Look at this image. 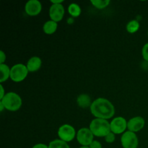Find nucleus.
Segmentation results:
<instances>
[{"label": "nucleus", "instance_id": "obj_30", "mask_svg": "<svg viewBox=\"0 0 148 148\" xmlns=\"http://www.w3.org/2000/svg\"><path fill=\"white\" fill-rule=\"evenodd\" d=\"M147 36H148V31H147Z\"/></svg>", "mask_w": 148, "mask_h": 148}, {"label": "nucleus", "instance_id": "obj_14", "mask_svg": "<svg viewBox=\"0 0 148 148\" xmlns=\"http://www.w3.org/2000/svg\"><path fill=\"white\" fill-rule=\"evenodd\" d=\"M58 27V23L53 20H49L43 24V30L46 35H52L56 31Z\"/></svg>", "mask_w": 148, "mask_h": 148}, {"label": "nucleus", "instance_id": "obj_5", "mask_svg": "<svg viewBox=\"0 0 148 148\" xmlns=\"http://www.w3.org/2000/svg\"><path fill=\"white\" fill-rule=\"evenodd\" d=\"M58 137L59 140L69 143L72 142L77 136V132L75 129L69 124H63L58 130Z\"/></svg>", "mask_w": 148, "mask_h": 148}, {"label": "nucleus", "instance_id": "obj_29", "mask_svg": "<svg viewBox=\"0 0 148 148\" xmlns=\"http://www.w3.org/2000/svg\"><path fill=\"white\" fill-rule=\"evenodd\" d=\"M79 148H90L89 147H87V146H81Z\"/></svg>", "mask_w": 148, "mask_h": 148}, {"label": "nucleus", "instance_id": "obj_18", "mask_svg": "<svg viewBox=\"0 0 148 148\" xmlns=\"http://www.w3.org/2000/svg\"><path fill=\"white\" fill-rule=\"evenodd\" d=\"M90 3L94 7L98 10H103L108 7L111 3L110 0H91Z\"/></svg>", "mask_w": 148, "mask_h": 148}, {"label": "nucleus", "instance_id": "obj_10", "mask_svg": "<svg viewBox=\"0 0 148 148\" xmlns=\"http://www.w3.org/2000/svg\"><path fill=\"white\" fill-rule=\"evenodd\" d=\"M42 4L38 0H30L25 5V11L29 16H36L41 12Z\"/></svg>", "mask_w": 148, "mask_h": 148}, {"label": "nucleus", "instance_id": "obj_26", "mask_svg": "<svg viewBox=\"0 0 148 148\" xmlns=\"http://www.w3.org/2000/svg\"><path fill=\"white\" fill-rule=\"evenodd\" d=\"M63 1V0H51V3L52 4H60Z\"/></svg>", "mask_w": 148, "mask_h": 148}, {"label": "nucleus", "instance_id": "obj_17", "mask_svg": "<svg viewBox=\"0 0 148 148\" xmlns=\"http://www.w3.org/2000/svg\"><path fill=\"white\" fill-rule=\"evenodd\" d=\"M140 23L137 20H132L127 23V26H126V29H127V31L128 33H135L136 32L138 31L139 29H140Z\"/></svg>", "mask_w": 148, "mask_h": 148}, {"label": "nucleus", "instance_id": "obj_8", "mask_svg": "<svg viewBox=\"0 0 148 148\" xmlns=\"http://www.w3.org/2000/svg\"><path fill=\"white\" fill-rule=\"evenodd\" d=\"M110 126L111 132L114 134H124L127 129V121L124 117L117 116L110 122Z\"/></svg>", "mask_w": 148, "mask_h": 148}, {"label": "nucleus", "instance_id": "obj_13", "mask_svg": "<svg viewBox=\"0 0 148 148\" xmlns=\"http://www.w3.org/2000/svg\"><path fill=\"white\" fill-rule=\"evenodd\" d=\"M77 105L82 108H86L91 106V98L87 94H81L77 98Z\"/></svg>", "mask_w": 148, "mask_h": 148}, {"label": "nucleus", "instance_id": "obj_12", "mask_svg": "<svg viewBox=\"0 0 148 148\" xmlns=\"http://www.w3.org/2000/svg\"><path fill=\"white\" fill-rule=\"evenodd\" d=\"M42 65V60L40 57L38 56H32L31 58L29 59L27 61V69L29 72H35L38 71L40 69Z\"/></svg>", "mask_w": 148, "mask_h": 148}, {"label": "nucleus", "instance_id": "obj_24", "mask_svg": "<svg viewBox=\"0 0 148 148\" xmlns=\"http://www.w3.org/2000/svg\"><path fill=\"white\" fill-rule=\"evenodd\" d=\"M32 148H49V145H46L43 143H38V144L35 145Z\"/></svg>", "mask_w": 148, "mask_h": 148}, {"label": "nucleus", "instance_id": "obj_25", "mask_svg": "<svg viewBox=\"0 0 148 148\" xmlns=\"http://www.w3.org/2000/svg\"><path fill=\"white\" fill-rule=\"evenodd\" d=\"M0 89H1V92H0V100H1L3 98H4V95H6V93L4 92V87H3L2 84H1V85H0Z\"/></svg>", "mask_w": 148, "mask_h": 148}, {"label": "nucleus", "instance_id": "obj_22", "mask_svg": "<svg viewBox=\"0 0 148 148\" xmlns=\"http://www.w3.org/2000/svg\"><path fill=\"white\" fill-rule=\"evenodd\" d=\"M90 148H102V145L100 142L97 141V140H93L92 143L90 145Z\"/></svg>", "mask_w": 148, "mask_h": 148}, {"label": "nucleus", "instance_id": "obj_19", "mask_svg": "<svg viewBox=\"0 0 148 148\" xmlns=\"http://www.w3.org/2000/svg\"><path fill=\"white\" fill-rule=\"evenodd\" d=\"M49 148H70L67 143L57 139L51 142L49 145Z\"/></svg>", "mask_w": 148, "mask_h": 148}, {"label": "nucleus", "instance_id": "obj_21", "mask_svg": "<svg viewBox=\"0 0 148 148\" xmlns=\"http://www.w3.org/2000/svg\"><path fill=\"white\" fill-rule=\"evenodd\" d=\"M116 140V134L113 132H110L105 137V140L107 143H113Z\"/></svg>", "mask_w": 148, "mask_h": 148}, {"label": "nucleus", "instance_id": "obj_1", "mask_svg": "<svg viewBox=\"0 0 148 148\" xmlns=\"http://www.w3.org/2000/svg\"><path fill=\"white\" fill-rule=\"evenodd\" d=\"M90 112L95 118L108 120L115 114V108L112 103L104 98H98L92 101L90 107Z\"/></svg>", "mask_w": 148, "mask_h": 148}, {"label": "nucleus", "instance_id": "obj_3", "mask_svg": "<svg viewBox=\"0 0 148 148\" xmlns=\"http://www.w3.org/2000/svg\"><path fill=\"white\" fill-rule=\"evenodd\" d=\"M0 102L2 103L5 109L12 112L18 111L23 104L21 97L14 92H9L6 93L4 98L0 100Z\"/></svg>", "mask_w": 148, "mask_h": 148}, {"label": "nucleus", "instance_id": "obj_23", "mask_svg": "<svg viewBox=\"0 0 148 148\" xmlns=\"http://www.w3.org/2000/svg\"><path fill=\"white\" fill-rule=\"evenodd\" d=\"M6 61V54L3 51H0V64H4Z\"/></svg>", "mask_w": 148, "mask_h": 148}, {"label": "nucleus", "instance_id": "obj_11", "mask_svg": "<svg viewBox=\"0 0 148 148\" xmlns=\"http://www.w3.org/2000/svg\"><path fill=\"white\" fill-rule=\"evenodd\" d=\"M145 125L144 118L141 116H135L130 119L127 121V130L132 132H137L143 130Z\"/></svg>", "mask_w": 148, "mask_h": 148}, {"label": "nucleus", "instance_id": "obj_27", "mask_svg": "<svg viewBox=\"0 0 148 148\" xmlns=\"http://www.w3.org/2000/svg\"><path fill=\"white\" fill-rule=\"evenodd\" d=\"M73 23H74L73 17H69V19H67V23H68V24H72Z\"/></svg>", "mask_w": 148, "mask_h": 148}, {"label": "nucleus", "instance_id": "obj_4", "mask_svg": "<svg viewBox=\"0 0 148 148\" xmlns=\"http://www.w3.org/2000/svg\"><path fill=\"white\" fill-rule=\"evenodd\" d=\"M28 72L26 65L23 64H17L12 66L10 79L14 82H20L27 77Z\"/></svg>", "mask_w": 148, "mask_h": 148}, {"label": "nucleus", "instance_id": "obj_2", "mask_svg": "<svg viewBox=\"0 0 148 148\" xmlns=\"http://www.w3.org/2000/svg\"><path fill=\"white\" fill-rule=\"evenodd\" d=\"M89 129L94 136L98 137H105L111 132V126L108 120L103 119H94L90 124Z\"/></svg>", "mask_w": 148, "mask_h": 148}, {"label": "nucleus", "instance_id": "obj_15", "mask_svg": "<svg viewBox=\"0 0 148 148\" xmlns=\"http://www.w3.org/2000/svg\"><path fill=\"white\" fill-rule=\"evenodd\" d=\"M0 72H1V77H0V82H6L9 78H10V72L11 68L9 67L6 64H0Z\"/></svg>", "mask_w": 148, "mask_h": 148}, {"label": "nucleus", "instance_id": "obj_16", "mask_svg": "<svg viewBox=\"0 0 148 148\" xmlns=\"http://www.w3.org/2000/svg\"><path fill=\"white\" fill-rule=\"evenodd\" d=\"M67 10L68 13L72 16V17H79L82 12V10H81L79 5L76 3H72V4H69Z\"/></svg>", "mask_w": 148, "mask_h": 148}, {"label": "nucleus", "instance_id": "obj_28", "mask_svg": "<svg viewBox=\"0 0 148 148\" xmlns=\"http://www.w3.org/2000/svg\"><path fill=\"white\" fill-rule=\"evenodd\" d=\"M4 106L3 105V103L1 102H0V111H1V112H2L3 111H4Z\"/></svg>", "mask_w": 148, "mask_h": 148}, {"label": "nucleus", "instance_id": "obj_6", "mask_svg": "<svg viewBox=\"0 0 148 148\" xmlns=\"http://www.w3.org/2000/svg\"><path fill=\"white\" fill-rule=\"evenodd\" d=\"M121 143L123 148H137L139 145L138 137L134 132L126 131L121 135Z\"/></svg>", "mask_w": 148, "mask_h": 148}, {"label": "nucleus", "instance_id": "obj_7", "mask_svg": "<svg viewBox=\"0 0 148 148\" xmlns=\"http://www.w3.org/2000/svg\"><path fill=\"white\" fill-rule=\"evenodd\" d=\"M77 140L82 146L89 147L90 145L92 143L94 135L89 128H81L78 130L76 136Z\"/></svg>", "mask_w": 148, "mask_h": 148}, {"label": "nucleus", "instance_id": "obj_9", "mask_svg": "<svg viewBox=\"0 0 148 148\" xmlns=\"http://www.w3.org/2000/svg\"><path fill=\"white\" fill-rule=\"evenodd\" d=\"M65 14L64 6L60 4H52L49 8V17L51 20L58 23L62 20Z\"/></svg>", "mask_w": 148, "mask_h": 148}, {"label": "nucleus", "instance_id": "obj_20", "mask_svg": "<svg viewBox=\"0 0 148 148\" xmlns=\"http://www.w3.org/2000/svg\"><path fill=\"white\" fill-rule=\"evenodd\" d=\"M142 56L144 60L148 62V43H145L142 49Z\"/></svg>", "mask_w": 148, "mask_h": 148}]
</instances>
